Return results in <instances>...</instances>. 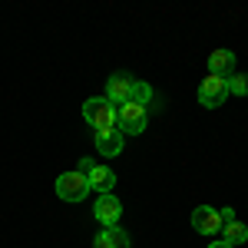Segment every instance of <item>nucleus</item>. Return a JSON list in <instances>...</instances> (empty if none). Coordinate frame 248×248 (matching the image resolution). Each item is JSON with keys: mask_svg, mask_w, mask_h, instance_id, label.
<instances>
[{"mask_svg": "<svg viewBox=\"0 0 248 248\" xmlns=\"http://www.w3.org/2000/svg\"><path fill=\"white\" fill-rule=\"evenodd\" d=\"M146 123H149V109L146 106H139V103H123V106H116V129L126 136H139L146 129Z\"/></svg>", "mask_w": 248, "mask_h": 248, "instance_id": "f03ea898", "label": "nucleus"}, {"mask_svg": "<svg viewBox=\"0 0 248 248\" xmlns=\"http://www.w3.org/2000/svg\"><path fill=\"white\" fill-rule=\"evenodd\" d=\"M225 96H229V79H225V77H212V73H209V77L202 79V86H199V103H202L205 109L222 106Z\"/></svg>", "mask_w": 248, "mask_h": 248, "instance_id": "20e7f679", "label": "nucleus"}, {"mask_svg": "<svg viewBox=\"0 0 248 248\" xmlns=\"http://www.w3.org/2000/svg\"><path fill=\"white\" fill-rule=\"evenodd\" d=\"M83 175H86L90 189H96L99 195L113 192V186H116V172H113V169H106V166H99V162H90V169L83 172Z\"/></svg>", "mask_w": 248, "mask_h": 248, "instance_id": "6e6552de", "label": "nucleus"}, {"mask_svg": "<svg viewBox=\"0 0 248 248\" xmlns=\"http://www.w3.org/2000/svg\"><path fill=\"white\" fill-rule=\"evenodd\" d=\"M93 215H96V222H99L103 229H113V225H119V218H123V202L116 199L113 192H106V195L96 199Z\"/></svg>", "mask_w": 248, "mask_h": 248, "instance_id": "39448f33", "label": "nucleus"}, {"mask_svg": "<svg viewBox=\"0 0 248 248\" xmlns=\"http://www.w3.org/2000/svg\"><path fill=\"white\" fill-rule=\"evenodd\" d=\"M83 119L93 126L96 133L103 129H116V106L106 99V96H93L83 103Z\"/></svg>", "mask_w": 248, "mask_h": 248, "instance_id": "f257e3e1", "label": "nucleus"}, {"mask_svg": "<svg viewBox=\"0 0 248 248\" xmlns=\"http://www.w3.org/2000/svg\"><path fill=\"white\" fill-rule=\"evenodd\" d=\"M222 242H229V245H242V242H248V225H242L238 218L235 222H229V225H222Z\"/></svg>", "mask_w": 248, "mask_h": 248, "instance_id": "f8f14e48", "label": "nucleus"}, {"mask_svg": "<svg viewBox=\"0 0 248 248\" xmlns=\"http://www.w3.org/2000/svg\"><path fill=\"white\" fill-rule=\"evenodd\" d=\"M133 86H136L133 73H113V77L106 79V99L113 106H123V103L133 99Z\"/></svg>", "mask_w": 248, "mask_h": 248, "instance_id": "423d86ee", "label": "nucleus"}, {"mask_svg": "<svg viewBox=\"0 0 248 248\" xmlns=\"http://www.w3.org/2000/svg\"><path fill=\"white\" fill-rule=\"evenodd\" d=\"M218 215H222V225L235 222V209H229V205H225V209H218Z\"/></svg>", "mask_w": 248, "mask_h": 248, "instance_id": "2eb2a0df", "label": "nucleus"}, {"mask_svg": "<svg viewBox=\"0 0 248 248\" xmlns=\"http://www.w3.org/2000/svg\"><path fill=\"white\" fill-rule=\"evenodd\" d=\"M129 103H139V106H146V109H149V106L155 103L153 86H149V83H142V79H136V86H133V99H129Z\"/></svg>", "mask_w": 248, "mask_h": 248, "instance_id": "ddd939ff", "label": "nucleus"}, {"mask_svg": "<svg viewBox=\"0 0 248 248\" xmlns=\"http://www.w3.org/2000/svg\"><path fill=\"white\" fill-rule=\"evenodd\" d=\"M209 248H235V245H229V242H222V238H218V242H212Z\"/></svg>", "mask_w": 248, "mask_h": 248, "instance_id": "dca6fc26", "label": "nucleus"}, {"mask_svg": "<svg viewBox=\"0 0 248 248\" xmlns=\"http://www.w3.org/2000/svg\"><path fill=\"white\" fill-rule=\"evenodd\" d=\"M123 146H126V136L119 133V129H103V133H96V149L99 155H119L123 153Z\"/></svg>", "mask_w": 248, "mask_h": 248, "instance_id": "1a4fd4ad", "label": "nucleus"}, {"mask_svg": "<svg viewBox=\"0 0 248 248\" xmlns=\"http://www.w3.org/2000/svg\"><path fill=\"white\" fill-rule=\"evenodd\" d=\"M232 70H235V53L232 50H215L209 53V73L212 77H232Z\"/></svg>", "mask_w": 248, "mask_h": 248, "instance_id": "9b49d317", "label": "nucleus"}, {"mask_svg": "<svg viewBox=\"0 0 248 248\" xmlns=\"http://www.w3.org/2000/svg\"><path fill=\"white\" fill-rule=\"evenodd\" d=\"M229 93L248 96V77H245V73H232V77H229Z\"/></svg>", "mask_w": 248, "mask_h": 248, "instance_id": "4468645a", "label": "nucleus"}, {"mask_svg": "<svg viewBox=\"0 0 248 248\" xmlns=\"http://www.w3.org/2000/svg\"><path fill=\"white\" fill-rule=\"evenodd\" d=\"M90 182H86V175L83 172H63L57 179V195L63 199V202H83L86 195H90Z\"/></svg>", "mask_w": 248, "mask_h": 248, "instance_id": "7ed1b4c3", "label": "nucleus"}, {"mask_svg": "<svg viewBox=\"0 0 248 248\" xmlns=\"http://www.w3.org/2000/svg\"><path fill=\"white\" fill-rule=\"evenodd\" d=\"M192 229L199 232V235H218L222 232V215H218V209L199 205V209L192 212Z\"/></svg>", "mask_w": 248, "mask_h": 248, "instance_id": "0eeeda50", "label": "nucleus"}, {"mask_svg": "<svg viewBox=\"0 0 248 248\" xmlns=\"http://www.w3.org/2000/svg\"><path fill=\"white\" fill-rule=\"evenodd\" d=\"M93 248H133V242H129V235L119 229V225H113V229H103L96 235Z\"/></svg>", "mask_w": 248, "mask_h": 248, "instance_id": "9d476101", "label": "nucleus"}]
</instances>
